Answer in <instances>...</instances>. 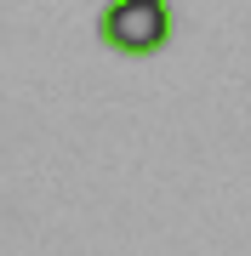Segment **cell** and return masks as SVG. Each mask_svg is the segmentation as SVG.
Returning <instances> with one entry per match:
<instances>
[{"label": "cell", "mask_w": 251, "mask_h": 256, "mask_svg": "<svg viewBox=\"0 0 251 256\" xmlns=\"http://www.w3.org/2000/svg\"><path fill=\"white\" fill-rule=\"evenodd\" d=\"M177 12L166 0H109L97 12V40L120 57H154L171 46Z\"/></svg>", "instance_id": "obj_1"}]
</instances>
